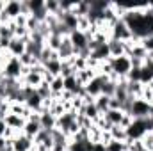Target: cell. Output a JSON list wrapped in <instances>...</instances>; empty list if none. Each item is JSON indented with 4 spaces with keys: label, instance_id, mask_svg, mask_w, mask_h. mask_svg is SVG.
Segmentation results:
<instances>
[{
    "label": "cell",
    "instance_id": "24",
    "mask_svg": "<svg viewBox=\"0 0 153 151\" xmlns=\"http://www.w3.org/2000/svg\"><path fill=\"white\" fill-rule=\"evenodd\" d=\"M109 101H111V98H109V96H105V94H100L98 98H94V105H96L98 112L102 114V115L109 110Z\"/></svg>",
    "mask_w": 153,
    "mask_h": 151
},
{
    "label": "cell",
    "instance_id": "4",
    "mask_svg": "<svg viewBox=\"0 0 153 151\" xmlns=\"http://www.w3.org/2000/svg\"><path fill=\"white\" fill-rule=\"evenodd\" d=\"M68 38H70L73 48H75V55H78L84 50H89V39H91V34L89 32H82V30L75 29V30L70 32Z\"/></svg>",
    "mask_w": 153,
    "mask_h": 151
},
{
    "label": "cell",
    "instance_id": "20",
    "mask_svg": "<svg viewBox=\"0 0 153 151\" xmlns=\"http://www.w3.org/2000/svg\"><path fill=\"white\" fill-rule=\"evenodd\" d=\"M43 66H45V73H48V75H52V76H61L62 62H61L59 59H52V61H48V62L43 64Z\"/></svg>",
    "mask_w": 153,
    "mask_h": 151
},
{
    "label": "cell",
    "instance_id": "18",
    "mask_svg": "<svg viewBox=\"0 0 153 151\" xmlns=\"http://www.w3.org/2000/svg\"><path fill=\"white\" fill-rule=\"evenodd\" d=\"M96 71L94 70H91V68H85V70H82V71H76L75 76H76V80H78V84L82 85V87H85L93 78H96Z\"/></svg>",
    "mask_w": 153,
    "mask_h": 151
},
{
    "label": "cell",
    "instance_id": "16",
    "mask_svg": "<svg viewBox=\"0 0 153 151\" xmlns=\"http://www.w3.org/2000/svg\"><path fill=\"white\" fill-rule=\"evenodd\" d=\"M109 52H111V59L112 57H121L126 55V43L117 41V39H109Z\"/></svg>",
    "mask_w": 153,
    "mask_h": 151
},
{
    "label": "cell",
    "instance_id": "11",
    "mask_svg": "<svg viewBox=\"0 0 153 151\" xmlns=\"http://www.w3.org/2000/svg\"><path fill=\"white\" fill-rule=\"evenodd\" d=\"M13 142V151H34V141L23 133H18Z\"/></svg>",
    "mask_w": 153,
    "mask_h": 151
},
{
    "label": "cell",
    "instance_id": "8",
    "mask_svg": "<svg viewBox=\"0 0 153 151\" xmlns=\"http://www.w3.org/2000/svg\"><path fill=\"white\" fill-rule=\"evenodd\" d=\"M107 80H109L107 75H96V78H93V80L84 87L85 94H89L91 98H98V96L102 94V87H103V84H105Z\"/></svg>",
    "mask_w": 153,
    "mask_h": 151
},
{
    "label": "cell",
    "instance_id": "14",
    "mask_svg": "<svg viewBox=\"0 0 153 151\" xmlns=\"http://www.w3.org/2000/svg\"><path fill=\"white\" fill-rule=\"evenodd\" d=\"M39 124H41L43 130L53 132V130L57 128V117L52 112H48V110H43V112L39 114Z\"/></svg>",
    "mask_w": 153,
    "mask_h": 151
},
{
    "label": "cell",
    "instance_id": "21",
    "mask_svg": "<svg viewBox=\"0 0 153 151\" xmlns=\"http://www.w3.org/2000/svg\"><path fill=\"white\" fill-rule=\"evenodd\" d=\"M9 114H16V115H22V117L29 119V115H30L32 112L27 109V105H25V103L13 101V103H9Z\"/></svg>",
    "mask_w": 153,
    "mask_h": 151
},
{
    "label": "cell",
    "instance_id": "12",
    "mask_svg": "<svg viewBox=\"0 0 153 151\" xmlns=\"http://www.w3.org/2000/svg\"><path fill=\"white\" fill-rule=\"evenodd\" d=\"M25 105H27V109H29L30 112H34V114H41L43 112V98L38 94L36 89L29 94V98L25 100Z\"/></svg>",
    "mask_w": 153,
    "mask_h": 151
},
{
    "label": "cell",
    "instance_id": "9",
    "mask_svg": "<svg viewBox=\"0 0 153 151\" xmlns=\"http://www.w3.org/2000/svg\"><path fill=\"white\" fill-rule=\"evenodd\" d=\"M7 53L11 57H16L20 59L23 53H27V39L22 38H13L9 41V46H7Z\"/></svg>",
    "mask_w": 153,
    "mask_h": 151
},
{
    "label": "cell",
    "instance_id": "1",
    "mask_svg": "<svg viewBox=\"0 0 153 151\" xmlns=\"http://www.w3.org/2000/svg\"><path fill=\"white\" fill-rule=\"evenodd\" d=\"M109 64H111V75L117 76L119 80H123V78H126V76L130 75V71H132V61H130V57L128 55H121V57H112L111 61H109Z\"/></svg>",
    "mask_w": 153,
    "mask_h": 151
},
{
    "label": "cell",
    "instance_id": "22",
    "mask_svg": "<svg viewBox=\"0 0 153 151\" xmlns=\"http://www.w3.org/2000/svg\"><path fill=\"white\" fill-rule=\"evenodd\" d=\"M80 114H82V115H85L87 119H91L93 123H94V121H98V117L102 115V114L98 112V109H96L94 101H93V103H85V105H84V109L80 110Z\"/></svg>",
    "mask_w": 153,
    "mask_h": 151
},
{
    "label": "cell",
    "instance_id": "33",
    "mask_svg": "<svg viewBox=\"0 0 153 151\" xmlns=\"http://www.w3.org/2000/svg\"><path fill=\"white\" fill-rule=\"evenodd\" d=\"M146 85H148V87H150V89L153 91V78H152V80H148V82H146Z\"/></svg>",
    "mask_w": 153,
    "mask_h": 151
},
{
    "label": "cell",
    "instance_id": "7",
    "mask_svg": "<svg viewBox=\"0 0 153 151\" xmlns=\"http://www.w3.org/2000/svg\"><path fill=\"white\" fill-rule=\"evenodd\" d=\"M41 130H43V128H41V124H39V114L32 112L30 115H29V119H27V123H25V126H23V132H22V133L34 141Z\"/></svg>",
    "mask_w": 153,
    "mask_h": 151
},
{
    "label": "cell",
    "instance_id": "6",
    "mask_svg": "<svg viewBox=\"0 0 153 151\" xmlns=\"http://www.w3.org/2000/svg\"><path fill=\"white\" fill-rule=\"evenodd\" d=\"M111 39H117V41H123V43H126V41L134 39V38H132L130 29H128V25H126L121 18L116 21L112 27H111Z\"/></svg>",
    "mask_w": 153,
    "mask_h": 151
},
{
    "label": "cell",
    "instance_id": "29",
    "mask_svg": "<svg viewBox=\"0 0 153 151\" xmlns=\"http://www.w3.org/2000/svg\"><path fill=\"white\" fill-rule=\"evenodd\" d=\"M143 144L148 151H153V133H146L143 137Z\"/></svg>",
    "mask_w": 153,
    "mask_h": 151
},
{
    "label": "cell",
    "instance_id": "27",
    "mask_svg": "<svg viewBox=\"0 0 153 151\" xmlns=\"http://www.w3.org/2000/svg\"><path fill=\"white\" fill-rule=\"evenodd\" d=\"M141 98H143L144 101H148L150 105H153V91L146 85V84H144V89H143V96H141Z\"/></svg>",
    "mask_w": 153,
    "mask_h": 151
},
{
    "label": "cell",
    "instance_id": "30",
    "mask_svg": "<svg viewBox=\"0 0 153 151\" xmlns=\"http://www.w3.org/2000/svg\"><path fill=\"white\" fill-rule=\"evenodd\" d=\"M132 121H134V117H132L130 114H125V115H123V119H121V124H119V126H123V128L126 130V128L132 124Z\"/></svg>",
    "mask_w": 153,
    "mask_h": 151
},
{
    "label": "cell",
    "instance_id": "35",
    "mask_svg": "<svg viewBox=\"0 0 153 151\" xmlns=\"http://www.w3.org/2000/svg\"><path fill=\"white\" fill-rule=\"evenodd\" d=\"M4 103H5V100H4V98H2V96H0V109H2V107H4Z\"/></svg>",
    "mask_w": 153,
    "mask_h": 151
},
{
    "label": "cell",
    "instance_id": "17",
    "mask_svg": "<svg viewBox=\"0 0 153 151\" xmlns=\"http://www.w3.org/2000/svg\"><path fill=\"white\" fill-rule=\"evenodd\" d=\"M64 91H68V93H71V94L78 96V94L84 91V87L78 84L76 76L71 75V76H68V78H64Z\"/></svg>",
    "mask_w": 153,
    "mask_h": 151
},
{
    "label": "cell",
    "instance_id": "19",
    "mask_svg": "<svg viewBox=\"0 0 153 151\" xmlns=\"http://www.w3.org/2000/svg\"><path fill=\"white\" fill-rule=\"evenodd\" d=\"M123 115H125V112H123V110H114V109H109L107 112L103 114L105 121H107L111 126H119V124H121Z\"/></svg>",
    "mask_w": 153,
    "mask_h": 151
},
{
    "label": "cell",
    "instance_id": "26",
    "mask_svg": "<svg viewBox=\"0 0 153 151\" xmlns=\"http://www.w3.org/2000/svg\"><path fill=\"white\" fill-rule=\"evenodd\" d=\"M105 148L107 151H128V146H126V142H121V141H111V142H107L105 144Z\"/></svg>",
    "mask_w": 153,
    "mask_h": 151
},
{
    "label": "cell",
    "instance_id": "31",
    "mask_svg": "<svg viewBox=\"0 0 153 151\" xmlns=\"http://www.w3.org/2000/svg\"><path fill=\"white\" fill-rule=\"evenodd\" d=\"M91 151H107L103 142H93V150Z\"/></svg>",
    "mask_w": 153,
    "mask_h": 151
},
{
    "label": "cell",
    "instance_id": "34",
    "mask_svg": "<svg viewBox=\"0 0 153 151\" xmlns=\"http://www.w3.org/2000/svg\"><path fill=\"white\" fill-rule=\"evenodd\" d=\"M4 80H5V78H4V75H2V73H0V87L4 85Z\"/></svg>",
    "mask_w": 153,
    "mask_h": 151
},
{
    "label": "cell",
    "instance_id": "3",
    "mask_svg": "<svg viewBox=\"0 0 153 151\" xmlns=\"http://www.w3.org/2000/svg\"><path fill=\"white\" fill-rule=\"evenodd\" d=\"M0 73L4 75V78H7V80H20V78L23 76V66H22L20 59L11 57V59L5 62V66L2 68Z\"/></svg>",
    "mask_w": 153,
    "mask_h": 151
},
{
    "label": "cell",
    "instance_id": "25",
    "mask_svg": "<svg viewBox=\"0 0 153 151\" xmlns=\"http://www.w3.org/2000/svg\"><path fill=\"white\" fill-rule=\"evenodd\" d=\"M111 135L114 141H121V142H126L128 137H126V130L123 126H112L111 128Z\"/></svg>",
    "mask_w": 153,
    "mask_h": 151
},
{
    "label": "cell",
    "instance_id": "10",
    "mask_svg": "<svg viewBox=\"0 0 153 151\" xmlns=\"http://www.w3.org/2000/svg\"><path fill=\"white\" fill-rule=\"evenodd\" d=\"M57 55H59V61H62V62L71 61L75 57V48H73V44H71V41H70L68 36L62 38V43H61V46L57 50Z\"/></svg>",
    "mask_w": 153,
    "mask_h": 151
},
{
    "label": "cell",
    "instance_id": "15",
    "mask_svg": "<svg viewBox=\"0 0 153 151\" xmlns=\"http://www.w3.org/2000/svg\"><path fill=\"white\" fill-rule=\"evenodd\" d=\"M91 59H94V61H98V62H107V61L111 59L109 44H107V43H103V44L96 46V48L91 52Z\"/></svg>",
    "mask_w": 153,
    "mask_h": 151
},
{
    "label": "cell",
    "instance_id": "32",
    "mask_svg": "<svg viewBox=\"0 0 153 151\" xmlns=\"http://www.w3.org/2000/svg\"><path fill=\"white\" fill-rule=\"evenodd\" d=\"M5 132H7V124L4 119H0V137H5Z\"/></svg>",
    "mask_w": 153,
    "mask_h": 151
},
{
    "label": "cell",
    "instance_id": "13",
    "mask_svg": "<svg viewBox=\"0 0 153 151\" xmlns=\"http://www.w3.org/2000/svg\"><path fill=\"white\" fill-rule=\"evenodd\" d=\"M4 121H5L7 128L14 130V132H18V133H22V132H23V126H25V123H27V119H25V117L16 115V114H7Z\"/></svg>",
    "mask_w": 153,
    "mask_h": 151
},
{
    "label": "cell",
    "instance_id": "2",
    "mask_svg": "<svg viewBox=\"0 0 153 151\" xmlns=\"http://www.w3.org/2000/svg\"><path fill=\"white\" fill-rule=\"evenodd\" d=\"M128 114H130L134 119H146L148 115L153 114V105H150L148 101H144L143 98H135V100H132V103H130Z\"/></svg>",
    "mask_w": 153,
    "mask_h": 151
},
{
    "label": "cell",
    "instance_id": "23",
    "mask_svg": "<svg viewBox=\"0 0 153 151\" xmlns=\"http://www.w3.org/2000/svg\"><path fill=\"white\" fill-rule=\"evenodd\" d=\"M126 89H128V98L135 100V98H141V96H143L144 84H143V82H128Z\"/></svg>",
    "mask_w": 153,
    "mask_h": 151
},
{
    "label": "cell",
    "instance_id": "28",
    "mask_svg": "<svg viewBox=\"0 0 153 151\" xmlns=\"http://www.w3.org/2000/svg\"><path fill=\"white\" fill-rule=\"evenodd\" d=\"M141 44H143V48L148 53H153V36H148V38L141 39Z\"/></svg>",
    "mask_w": 153,
    "mask_h": 151
},
{
    "label": "cell",
    "instance_id": "5",
    "mask_svg": "<svg viewBox=\"0 0 153 151\" xmlns=\"http://www.w3.org/2000/svg\"><path fill=\"white\" fill-rule=\"evenodd\" d=\"M146 133H148V123H146V119H134L132 124L126 128L128 141H141Z\"/></svg>",
    "mask_w": 153,
    "mask_h": 151
}]
</instances>
